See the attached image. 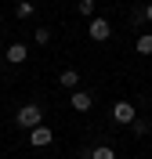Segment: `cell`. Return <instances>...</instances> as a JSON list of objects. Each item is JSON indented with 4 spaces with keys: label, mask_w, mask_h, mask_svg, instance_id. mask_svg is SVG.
<instances>
[{
    "label": "cell",
    "mask_w": 152,
    "mask_h": 159,
    "mask_svg": "<svg viewBox=\"0 0 152 159\" xmlns=\"http://www.w3.org/2000/svg\"><path fill=\"white\" fill-rule=\"evenodd\" d=\"M15 123H18V127H25V130H33V127H40L44 123V112H40V105H22L18 112H15Z\"/></svg>",
    "instance_id": "cell-1"
},
{
    "label": "cell",
    "mask_w": 152,
    "mask_h": 159,
    "mask_svg": "<svg viewBox=\"0 0 152 159\" xmlns=\"http://www.w3.org/2000/svg\"><path fill=\"white\" fill-rule=\"evenodd\" d=\"M51 141H54V130H51V127H44V123L29 130V145H33V148H47Z\"/></svg>",
    "instance_id": "cell-2"
},
{
    "label": "cell",
    "mask_w": 152,
    "mask_h": 159,
    "mask_svg": "<svg viewBox=\"0 0 152 159\" xmlns=\"http://www.w3.org/2000/svg\"><path fill=\"white\" fill-rule=\"evenodd\" d=\"M112 119L123 123V127H131L134 119H138V116H134V105H131V101H116V105H112Z\"/></svg>",
    "instance_id": "cell-3"
},
{
    "label": "cell",
    "mask_w": 152,
    "mask_h": 159,
    "mask_svg": "<svg viewBox=\"0 0 152 159\" xmlns=\"http://www.w3.org/2000/svg\"><path fill=\"white\" fill-rule=\"evenodd\" d=\"M87 33H91V40H98V43H105V40L112 36V25H109L105 18H91V29H87Z\"/></svg>",
    "instance_id": "cell-4"
},
{
    "label": "cell",
    "mask_w": 152,
    "mask_h": 159,
    "mask_svg": "<svg viewBox=\"0 0 152 159\" xmlns=\"http://www.w3.org/2000/svg\"><path fill=\"white\" fill-rule=\"evenodd\" d=\"M69 105H72L76 112H91L94 98H91V94H83V90H72V94H69Z\"/></svg>",
    "instance_id": "cell-5"
},
{
    "label": "cell",
    "mask_w": 152,
    "mask_h": 159,
    "mask_svg": "<svg viewBox=\"0 0 152 159\" xmlns=\"http://www.w3.org/2000/svg\"><path fill=\"white\" fill-rule=\"evenodd\" d=\"M25 58H29V47H25V43H11L7 47V61L11 65H22Z\"/></svg>",
    "instance_id": "cell-6"
},
{
    "label": "cell",
    "mask_w": 152,
    "mask_h": 159,
    "mask_svg": "<svg viewBox=\"0 0 152 159\" xmlns=\"http://www.w3.org/2000/svg\"><path fill=\"white\" fill-rule=\"evenodd\" d=\"M58 83H62V87H69V90H76V83H80V69H62Z\"/></svg>",
    "instance_id": "cell-7"
},
{
    "label": "cell",
    "mask_w": 152,
    "mask_h": 159,
    "mask_svg": "<svg viewBox=\"0 0 152 159\" xmlns=\"http://www.w3.org/2000/svg\"><path fill=\"white\" fill-rule=\"evenodd\" d=\"M134 51L138 54H152V33H141V36L134 40Z\"/></svg>",
    "instance_id": "cell-8"
},
{
    "label": "cell",
    "mask_w": 152,
    "mask_h": 159,
    "mask_svg": "<svg viewBox=\"0 0 152 159\" xmlns=\"http://www.w3.org/2000/svg\"><path fill=\"white\" fill-rule=\"evenodd\" d=\"M91 159H116V152L109 145H98V148H91Z\"/></svg>",
    "instance_id": "cell-9"
},
{
    "label": "cell",
    "mask_w": 152,
    "mask_h": 159,
    "mask_svg": "<svg viewBox=\"0 0 152 159\" xmlns=\"http://www.w3.org/2000/svg\"><path fill=\"white\" fill-rule=\"evenodd\" d=\"M33 15H36V7L29 0H18V18H33Z\"/></svg>",
    "instance_id": "cell-10"
},
{
    "label": "cell",
    "mask_w": 152,
    "mask_h": 159,
    "mask_svg": "<svg viewBox=\"0 0 152 159\" xmlns=\"http://www.w3.org/2000/svg\"><path fill=\"white\" fill-rule=\"evenodd\" d=\"M33 40H36V43H44V47H47V43H51V29H47V25H40V29L33 33Z\"/></svg>",
    "instance_id": "cell-11"
},
{
    "label": "cell",
    "mask_w": 152,
    "mask_h": 159,
    "mask_svg": "<svg viewBox=\"0 0 152 159\" xmlns=\"http://www.w3.org/2000/svg\"><path fill=\"white\" fill-rule=\"evenodd\" d=\"M131 127H134V134H138V138H145V134H149V123H145V119H134Z\"/></svg>",
    "instance_id": "cell-12"
},
{
    "label": "cell",
    "mask_w": 152,
    "mask_h": 159,
    "mask_svg": "<svg viewBox=\"0 0 152 159\" xmlns=\"http://www.w3.org/2000/svg\"><path fill=\"white\" fill-rule=\"evenodd\" d=\"M80 15H94V0H80Z\"/></svg>",
    "instance_id": "cell-13"
},
{
    "label": "cell",
    "mask_w": 152,
    "mask_h": 159,
    "mask_svg": "<svg viewBox=\"0 0 152 159\" xmlns=\"http://www.w3.org/2000/svg\"><path fill=\"white\" fill-rule=\"evenodd\" d=\"M141 15H145V22H152V4H149V7L141 11Z\"/></svg>",
    "instance_id": "cell-14"
},
{
    "label": "cell",
    "mask_w": 152,
    "mask_h": 159,
    "mask_svg": "<svg viewBox=\"0 0 152 159\" xmlns=\"http://www.w3.org/2000/svg\"><path fill=\"white\" fill-rule=\"evenodd\" d=\"M0 22H4V15H0Z\"/></svg>",
    "instance_id": "cell-15"
}]
</instances>
